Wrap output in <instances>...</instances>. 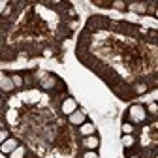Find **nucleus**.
Returning a JSON list of instances; mask_svg holds the SVG:
<instances>
[{
	"mask_svg": "<svg viewBox=\"0 0 158 158\" xmlns=\"http://www.w3.org/2000/svg\"><path fill=\"white\" fill-rule=\"evenodd\" d=\"M128 118H130V123H143L145 118H147V109L143 106H130L128 109Z\"/></svg>",
	"mask_w": 158,
	"mask_h": 158,
	"instance_id": "1",
	"label": "nucleus"
},
{
	"mask_svg": "<svg viewBox=\"0 0 158 158\" xmlns=\"http://www.w3.org/2000/svg\"><path fill=\"white\" fill-rule=\"evenodd\" d=\"M60 111H62V115L70 117L72 113L77 111V102L73 100V98H66V100L62 102V106H60Z\"/></svg>",
	"mask_w": 158,
	"mask_h": 158,
	"instance_id": "2",
	"label": "nucleus"
},
{
	"mask_svg": "<svg viewBox=\"0 0 158 158\" xmlns=\"http://www.w3.org/2000/svg\"><path fill=\"white\" fill-rule=\"evenodd\" d=\"M0 89H2V92H11L15 89V83H13L11 75H6V73L0 75Z\"/></svg>",
	"mask_w": 158,
	"mask_h": 158,
	"instance_id": "3",
	"label": "nucleus"
},
{
	"mask_svg": "<svg viewBox=\"0 0 158 158\" xmlns=\"http://www.w3.org/2000/svg\"><path fill=\"white\" fill-rule=\"evenodd\" d=\"M17 147H19V141L13 139V137H10L8 141H4L2 145H0V151H2V154H11Z\"/></svg>",
	"mask_w": 158,
	"mask_h": 158,
	"instance_id": "4",
	"label": "nucleus"
},
{
	"mask_svg": "<svg viewBox=\"0 0 158 158\" xmlns=\"http://www.w3.org/2000/svg\"><path fill=\"white\" fill-rule=\"evenodd\" d=\"M85 118H87V115H85L83 111H75V113H72V115L68 117V121H70V124L81 126V124H85Z\"/></svg>",
	"mask_w": 158,
	"mask_h": 158,
	"instance_id": "5",
	"label": "nucleus"
},
{
	"mask_svg": "<svg viewBox=\"0 0 158 158\" xmlns=\"http://www.w3.org/2000/svg\"><path fill=\"white\" fill-rule=\"evenodd\" d=\"M98 145H100V139L96 135H89V137H83V147L87 151H94Z\"/></svg>",
	"mask_w": 158,
	"mask_h": 158,
	"instance_id": "6",
	"label": "nucleus"
},
{
	"mask_svg": "<svg viewBox=\"0 0 158 158\" xmlns=\"http://www.w3.org/2000/svg\"><path fill=\"white\" fill-rule=\"evenodd\" d=\"M94 132H96V128H94V124H92V123H85V124L79 126V134H81L83 137L94 135Z\"/></svg>",
	"mask_w": 158,
	"mask_h": 158,
	"instance_id": "7",
	"label": "nucleus"
},
{
	"mask_svg": "<svg viewBox=\"0 0 158 158\" xmlns=\"http://www.w3.org/2000/svg\"><path fill=\"white\" fill-rule=\"evenodd\" d=\"M128 10H132V11H135V13H147V11H149L145 2H130V4H128Z\"/></svg>",
	"mask_w": 158,
	"mask_h": 158,
	"instance_id": "8",
	"label": "nucleus"
},
{
	"mask_svg": "<svg viewBox=\"0 0 158 158\" xmlns=\"http://www.w3.org/2000/svg\"><path fill=\"white\" fill-rule=\"evenodd\" d=\"M134 145H135V137H134V135H123V147L130 149V147H134Z\"/></svg>",
	"mask_w": 158,
	"mask_h": 158,
	"instance_id": "9",
	"label": "nucleus"
},
{
	"mask_svg": "<svg viewBox=\"0 0 158 158\" xmlns=\"http://www.w3.org/2000/svg\"><path fill=\"white\" fill-rule=\"evenodd\" d=\"M25 154H27V149L19 145V147H17V149L10 154V158H25Z\"/></svg>",
	"mask_w": 158,
	"mask_h": 158,
	"instance_id": "10",
	"label": "nucleus"
},
{
	"mask_svg": "<svg viewBox=\"0 0 158 158\" xmlns=\"http://www.w3.org/2000/svg\"><path fill=\"white\" fill-rule=\"evenodd\" d=\"M111 6H113L115 10H118V11H126V10H128V4L123 2V0H115V2H111Z\"/></svg>",
	"mask_w": 158,
	"mask_h": 158,
	"instance_id": "11",
	"label": "nucleus"
},
{
	"mask_svg": "<svg viewBox=\"0 0 158 158\" xmlns=\"http://www.w3.org/2000/svg\"><path fill=\"white\" fill-rule=\"evenodd\" d=\"M55 85H56V79H55V77H47V79H45V81L42 83V89H45V90H49V89H53Z\"/></svg>",
	"mask_w": 158,
	"mask_h": 158,
	"instance_id": "12",
	"label": "nucleus"
},
{
	"mask_svg": "<svg viewBox=\"0 0 158 158\" xmlns=\"http://www.w3.org/2000/svg\"><path fill=\"white\" fill-rule=\"evenodd\" d=\"M121 130H123V135H132L134 126H132V123H124V124L121 126Z\"/></svg>",
	"mask_w": 158,
	"mask_h": 158,
	"instance_id": "13",
	"label": "nucleus"
},
{
	"mask_svg": "<svg viewBox=\"0 0 158 158\" xmlns=\"http://www.w3.org/2000/svg\"><path fill=\"white\" fill-rule=\"evenodd\" d=\"M147 89H149V87H147L145 83H137V85L134 87V90H135L137 94H143V92H147Z\"/></svg>",
	"mask_w": 158,
	"mask_h": 158,
	"instance_id": "14",
	"label": "nucleus"
},
{
	"mask_svg": "<svg viewBox=\"0 0 158 158\" xmlns=\"http://www.w3.org/2000/svg\"><path fill=\"white\" fill-rule=\"evenodd\" d=\"M11 79H13V83H15V89H17V87H23V77L19 75V73H13Z\"/></svg>",
	"mask_w": 158,
	"mask_h": 158,
	"instance_id": "15",
	"label": "nucleus"
},
{
	"mask_svg": "<svg viewBox=\"0 0 158 158\" xmlns=\"http://www.w3.org/2000/svg\"><path fill=\"white\" fill-rule=\"evenodd\" d=\"M83 158H100V156H98L96 151H87V152L83 154Z\"/></svg>",
	"mask_w": 158,
	"mask_h": 158,
	"instance_id": "16",
	"label": "nucleus"
},
{
	"mask_svg": "<svg viewBox=\"0 0 158 158\" xmlns=\"http://www.w3.org/2000/svg\"><path fill=\"white\" fill-rule=\"evenodd\" d=\"M10 139V134H8V130H2V132H0V141H8Z\"/></svg>",
	"mask_w": 158,
	"mask_h": 158,
	"instance_id": "17",
	"label": "nucleus"
},
{
	"mask_svg": "<svg viewBox=\"0 0 158 158\" xmlns=\"http://www.w3.org/2000/svg\"><path fill=\"white\" fill-rule=\"evenodd\" d=\"M147 111H149V113H156V111H158V104H151Z\"/></svg>",
	"mask_w": 158,
	"mask_h": 158,
	"instance_id": "18",
	"label": "nucleus"
},
{
	"mask_svg": "<svg viewBox=\"0 0 158 158\" xmlns=\"http://www.w3.org/2000/svg\"><path fill=\"white\" fill-rule=\"evenodd\" d=\"M154 15H156V17H158V6H156V10H154Z\"/></svg>",
	"mask_w": 158,
	"mask_h": 158,
	"instance_id": "19",
	"label": "nucleus"
},
{
	"mask_svg": "<svg viewBox=\"0 0 158 158\" xmlns=\"http://www.w3.org/2000/svg\"><path fill=\"white\" fill-rule=\"evenodd\" d=\"M130 158H137V156H130Z\"/></svg>",
	"mask_w": 158,
	"mask_h": 158,
	"instance_id": "20",
	"label": "nucleus"
},
{
	"mask_svg": "<svg viewBox=\"0 0 158 158\" xmlns=\"http://www.w3.org/2000/svg\"><path fill=\"white\" fill-rule=\"evenodd\" d=\"M156 158H158V156H156Z\"/></svg>",
	"mask_w": 158,
	"mask_h": 158,
	"instance_id": "21",
	"label": "nucleus"
}]
</instances>
